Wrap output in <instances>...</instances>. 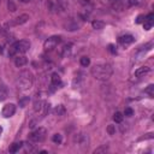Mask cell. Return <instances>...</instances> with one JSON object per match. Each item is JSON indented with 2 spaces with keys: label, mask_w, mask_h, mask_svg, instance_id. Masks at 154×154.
Segmentation results:
<instances>
[{
  "label": "cell",
  "mask_w": 154,
  "mask_h": 154,
  "mask_svg": "<svg viewBox=\"0 0 154 154\" xmlns=\"http://www.w3.org/2000/svg\"><path fill=\"white\" fill-rule=\"evenodd\" d=\"M138 1L137 0H129V6H134V5H137Z\"/></svg>",
  "instance_id": "cell-32"
},
{
  "label": "cell",
  "mask_w": 154,
  "mask_h": 154,
  "mask_svg": "<svg viewBox=\"0 0 154 154\" xmlns=\"http://www.w3.org/2000/svg\"><path fill=\"white\" fill-rule=\"evenodd\" d=\"M79 26H81V23H77V20H75V19H70V20L65 24L66 30H70V31H72V30H77Z\"/></svg>",
  "instance_id": "cell-12"
},
{
  "label": "cell",
  "mask_w": 154,
  "mask_h": 154,
  "mask_svg": "<svg viewBox=\"0 0 154 154\" xmlns=\"http://www.w3.org/2000/svg\"><path fill=\"white\" fill-rule=\"evenodd\" d=\"M19 1H20V2H24V4H25V2H30L31 0H19Z\"/></svg>",
  "instance_id": "cell-33"
},
{
  "label": "cell",
  "mask_w": 154,
  "mask_h": 154,
  "mask_svg": "<svg viewBox=\"0 0 154 154\" xmlns=\"http://www.w3.org/2000/svg\"><path fill=\"white\" fill-rule=\"evenodd\" d=\"M17 84L22 90H28L32 85V73L29 70H23L18 75Z\"/></svg>",
  "instance_id": "cell-3"
},
{
  "label": "cell",
  "mask_w": 154,
  "mask_h": 154,
  "mask_svg": "<svg viewBox=\"0 0 154 154\" xmlns=\"http://www.w3.org/2000/svg\"><path fill=\"white\" fill-rule=\"evenodd\" d=\"M46 135H47L46 129H45V128H38V129L34 130V131L29 135V141H30V142H35V143L42 142V141L46 138Z\"/></svg>",
  "instance_id": "cell-4"
},
{
  "label": "cell",
  "mask_w": 154,
  "mask_h": 154,
  "mask_svg": "<svg viewBox=\"0 0 154 154\" xmlns=\"http://www.w3.org/2000/svg\"><path fill=\"white\" fill-rule=\"evenodd\" d=\"M7 96H8V90H7V88H6L4 84H1V85H0V101L6 100Z\"/></svg>",
  "instance_id": "cell-17"
},
{
  "label": "cell",
  "mask_w": 154,
  "mask_h": 154,
  "mask_svg": "<svg viewBox=\"0 0 154 154\" xmlns=\"http://www.w3.org/2000/svg\"><path fill=\"white\" fill-rule=\"evenodd\" d=\"M79 63H81V65H82V66L87 67V66L90 64V59H89L88 57H82V58H81V60H79Z\"/></svg>",
  "instance_id": "cell-24"
},
{
  "label": "cell",
  "mask_w": 154,
  "mask_h": 154,
  "mask_svg": "<svg viewBox=\"0 0 154 154\" xmlns=\"http://www.w3.org/2000/svg\"><path fill=\"white\" fill-rule=\"evenodd\" d=\"M2 48H4V47H2V46H0V53H2Z\"/></svg>",
  "instance_id": "cell-35"
},
{
  "label": "cell",
  "mask_w": 154,
  "mask_h": 154,
  "mask_svg": "<svg viewBox=\"0 0 154 154\" xmlns=\"http://www.w3.org/2000/svg\"><path fill=\"white\" fill-rule=\"evenodd\" d=\"M23 142H14V143H12L10 147H8V152L10 153H17V152H19V149L23 147Z\"/></svg>",
  "instance_id": "cell-16"
},
{
  "label": "cell",
  "mask_w": 154,
  "mask_h": 154,
  "mask_svg": "<svg viewBox=\"0 0 154 154\" xmlns=\"http://www.w3.org/2000/svg\"><path fill=\"white\" fill-rule=\"evenodd\" d=\"M108 51L112 53V54H117V48L114 45H108Z\"/></svg>",
  "instance_id": "cell-30"
},
{
  "label": "cell",
  "mask_w": 154,
  "mask_h": 154,
  "mask_svg": "<svg viewBox=\"0 0 154 154\" xmlns=\"http://www.w3.org/2000/svg\"><path fill=\"white\" fill-rule=\"evenodd\" d=\"M14 113H16V105H14V103H6V105L2 107V111H1L2 117L10 118V117H12Z\"/></svg>",
  "instance_id": "cell-7"
},
{
  "label": "cell",
  "mask_w": 154,
  "mask_h": 154,
  "mask_svg": "<svg viewBox=\"0 0 154 154\" xmlns=\"http://www.w3.org/2000/svg\"><path fill=\"white\" fill-rule=\"evenodd\" d=\"M51 84H52V87H55V88L61 85V78H60V76L58 73H52V76H51Z\"/></svg>",
  "instance_id": "cell-15"
},
{
  "label": "cell",
  "mask_w": 154,
  "mask_h": 154,
  "mask_svg": "<svg viewBox=\"0 0 154 154\" xmlns=\"http://www.w3.org/2000/svg\"><path fill=\"white\" fill-rule=\"evenodd\" d=\"M29 20V16L28 14H20V16H18V17H16V18H13V19H11L10 22H7L6 23V26L8 28H11V26H18V25H22V24H24V23H26Z\"/></svg>",
  "instance_id": "cell-6"
},
{
  "label": "cell",
  "mask_w": 154,
  "mask_h": 154,
  "mask_svg": "<svg viewBox=\"0 0 154 154\" xmlns=\"http://www.w3.org/2000/svg\"><path fill=\"white\" fill-rule=\"evenodd\" d=\"M153 24H154V14L153 13H149V14H147L144 17V20H143V28H144V30L152 29Z\"/></svg>",
  "instance_id": "cell-9"
},
{
  "label": "cell",
  "mask_w": 154,
  "mask_h": 154,
  "mask_svg": "<svg viewBox=\"0 0 154 154\" xmlns=\"http://www.w3.org/2000/svg\"><path fill=\"white\" fill-rule=\"evenodd\" d=\"M7 7H8V10H10L11 12H14V11H16V5H14L11 0H10V1H8V4H7Z\"/></svg>",
  "instance_id": "cell-29"
},
{
  "label": "cell",
  "mask_w": 154,
  "mask_h": 154,
  "mask_svg": "<svg viewBox=\"0 0 154 154\" xmlns=\"http://www.w3.org/2000/svg\"><path fill=\"white\" fill-rule=\"evenodd\" d=\"M29 96H24V97H22V99H19V106L20 107H25L28 103H29Z\"/></svg>",
  "instance_id": "cell-25"
},
{
  "label": "cell",
  "mask_w": 154,
  "mask_h": 154,
  "mask_svg": "<svg viewBox=\"0 0 154 154\" xmlns=\"http://www.w3.org/2000/svg\"><path fill=\"white\" fill-rule=\"evenodd\" d=\"M66 113V109L63 105H58L55 108H54V114L55 116H64Z\"/></svg>",
  "instance_id": "cell-19"
},
{
  "label": "cell",
  "mask_w": 154,
  "mask_h": 154,
  "mask_svg": "<svg viewBox=\"0 0 154 154\" xmlns=\"http://www.w3.org/2000/svg\"><path fill=\"white\" fill-rule=\"evenodd\" d=\"M143 20H144V16H143V14H140V16L136 18V20H135V22H136L137 24H140V23H142Z\"/></svg>",
  "instance_id": "cell-31"
},
{
  "label": "cell",
  "mask_w": 154,
  "mask_h": 154,
  "mask_svg": "<svg viewBox=\"0 0 154 154\" xmlns=\"http://www.w3.org/2000/svg\"><path fill=\"white\" fill-rule=\"evenodd\" d=\"M26 63H28V59H26L23 54H22V55H16V58H14V65H16V66L22 67V66L26 65Z\"/></svg>",
  "instance_id": "cell-13"
},
{
  "label": "cell",
  "mask_w": 154,
  "mask_h": 154,
  "mask_svg": "<svg viewBox=\"0 0 154 154\" xmlns=\"http://www.w3.org/2000/svg\"><path fill=\"white\" fill-rule=\"evenodd\" d=\"M60 41H61V37H60V36H51V37H48V38L45 41V43H43L45 51H46V52L53 51V49L58 46V43H59Z\"/></svg>",
  "instance_id": "cell-5"
},
{
  "label": "cell",
  "mask_w": 154,
  "mask_h": 154,
  "mask_svg": "<svg viewBox=\"0 0 154 154\" xmlns=\"http://www.w3.org/2000/svg\"><path fill=\"white\" fill-rule=\"evenodd\" d=\"M105 25H106V24H105V22H102V20H93V22H91V26H93L95 30L103 29Z\"/></svg>",
  "instance_id": "cell-18"
},
{
  "label": "cell",
  "mask_w": 154,
  "mask_h": 154,
  "mask_svg": "<svg viewBox=\"0 0 154 154\" xmlns=\"http://www.w3.org/2000/svg\"><path fill=\"white\" fill-rule=\"evenodd\" d=\"M134 41H135V37L132 35H123V36L118 37V43L122 45L123 47H126V46L131 45Z\"/></svg>",
  "instance_id": "cell-8"
},
{
  "label": "cell",
  "mask_w": 154,
  "mask_h": 154,
  "mask_svg": "<svg viewBox=\"0 0 154 154\" xmlns=\"http://www.w3.org/2000/svg\"><path fill=\"white\" fill-rule=\"evenodd\" d=\"M0 5H1V0H0Z\"/></svg>",
  "instance_id": "cell-36"
},
{
  "label": "cell",
  "mask_w": 154,
  "mask_h": 154,
  "mask_svg": "<svg viewBox=\"0 0 154 154\" xmlns=\"http://www.w3.org/2000/svg\"><path fill=\"white\" fill-rule=\"evenodd\" d=\"M75 142L81 144V146L88 144V136L85 134H78V135L75 136Z\"/></svg>",
  "instance_id": "cell-11"
},
{
  "label": "cell",
  "mask_w": 154,
  "mask_h": 154,
  "mask_svg": "<svg viewBox=\"0 0 154 154\" xmlns=\"http://www.w3.org/2000/svg\"><path fill=\"white\" fill-rule=\"evenodd\" d=\"M108 150V147L105 144V146H102V147H99V148H96L95 150H94V153L96 154V153H105V152H107Z\"/></svg>",
  "instance_id": "cell-26"
},
{
  "label": "cell",
  "mask_w": 154,
  "mask_h": 154,
  "mask_svg": "<svg viewBox=\"0 0 154 154\" xmlns=\"http://www.w3.org/2000/svg\"><path fill=\"white\" fill-rule=\"evenodd\" d=\"M144 93L148 94L150 97H153V96H154V84H149V85L144 89Z\"/></svg>",
  "instance_id": "cell-22"
},
{
  "label": "cell",
  "mask_w": 154,
  "mask_h": 154,
  "mask_svg": "<svg viewBox=\"0 0 154 154\" xmlns=\"http://www.w3.org/2000/svg\"><path fill=\"white\" fill-rule=\"evenodd\" d=\"M113 73V67L109 64H96L91 67V75L95 79L107 81Z\"/></svg>",
  "instance_id": "cell-1"
},
{
  "label": "cell",
  "mask_w": 154,
  "mask_h": 154,
  "mask_svg": "<svg viewBox=\"0 0 154 154\" xmlns=\"http://www.w3.org/2000/svg\"><path fill=\"white\" fill-rule=\"evenodd\" d=\"M71 52V43H67V45H64L63 48H61V55L63 57H67Z\"/></svg>",
  "instance_id": "cell-20"
},
{
  "label": "cell",
  "mask_w": 154,
  "mask_h": 154,
  "mask_svg": "<svg viewBox=\"0 0 154 154\" xmlns=\"http://www.w3.org/2000/svg\"><path fill=\"white\" fill-rule=\"evenodd\" d=\"M149 71H150V67H148V66H141V67H138L135 71V76L136 77H143L147 73H149Z\"/></svg>",
  "instance_id": "cell-14"
},
{
  "label": "cell",
  "mask_w": 154,
  "mask_h": 154,
  "mask_svg": "<svg viewBox=\"0 0 154 154\" xmlns=\"http://www.w3.org/2000/svg\"><path fill=\"white\" fill-rule=\"evenodd\" d=\"M111 6H112V8H113L114 11L122 12V11L124 10V7H125V4H124L123 0H112Z\"/></svg>",
  "instance_id": "cell-10"
},
{
  "label": "cell",
  "mask_w": 154,
  "mask_h": 154,
  "mask_svg": "<svg viewBox=\"0 0 154 154\" xmlns=\"http://www.w3.org/2000/svg\"><path fill=\"white\" fill-rule=\"evenodd\" d=\"M123 118H124V114L122 112H116L114 116H113V120L116 123H122L123 122Z\"/></svg>",
  "instance_id": "cell-21"
},
{
  "label": "cell",
  "mask_w": 154,
  "mask_h": 154,
  "mask_svg": "<svg viewBox=\"0 0 154 154\" xmlns=\"http://www.w3.org/2000/svg\"><path fill=\"white\" fill-rule=\"evenodd\" d=\"M107 132H108V135H113V134H116V125L109 124V125L107 126Z\"/></svg>",
  "instance_id": "cell-28"
},
{
  "label": "cell",
  "mask_w": 154,
  "mask_h": 154,
  "mask_svg": "<svg viewBox=\"0 0 154 154\" xmlns=\"http://www.w3.org/2000/svg\"><path fill=\"white\" fill-rule=\"evenodd\" d=\"M30 48V42L28 40H20L13 42L10 48H8V57H16V55H22L26 53Z\"/></svg>",
  "instance_id": "cell-2"
},
{
  "label": "cell",
  "mask_w": 154,
  "mask_h": 154,
  "mask_svg": "<svg viewBox=\"0 0 154 154\" xmlns=\"http://www.w3.org/2000/svg\"><path fill=\"white\" fill-rule=\"evenodd\" d=\"M52 141H53L54 143H57V144H60L61 141H63V136H61L60 134H54V135L52 136Z\"/></svg>",
  "instance_id": "cell-23"
},
{
  "label": "cell",
  "mask_w": 154,
  "mask_h": 154,
  "mask_svg": "<svg viewBox=\"0 0 154 154\" xmlns=\"http://www.w3.org/2000/svg\"><path fill=\"white\" fill-rule=\"evenodd\" d=\"M123 114H124V116H126V117H131V116L134 114V109H132L131 107H126Z\"/></svg>",
  "instance_id": "cell-27"
},
{
  "label": "cell",
  "mask_w": 154,
  "mask_h": 154,
  "mask_svg": "<svg viewBox=\"0 0 154 154\" xmlns=\"http://www.w3.org/2000/svg\"><path fill=\"white\" fill-rule=\"evenodd\" d=\"M1 134H2V126L0 125V136H1Z\"/></svg>",
  "instance_id": "cell-34"
}]
</instances>
